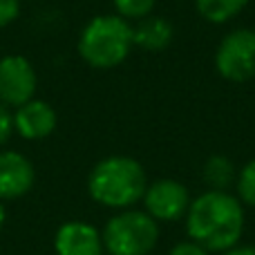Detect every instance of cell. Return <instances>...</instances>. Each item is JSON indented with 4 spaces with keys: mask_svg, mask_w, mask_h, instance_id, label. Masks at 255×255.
<instances>
[{
    "mask_svg": "<svg viewBox=\"0 0 255 255\" xmlns=\"http://www.w3.org/2000/svg\"><path fill=\"white\" fill-rule=\"evenodd\" d=\"M186 233L208 253L238 247L244 235V204L229 190L197 195L186 213Z\"/></svg>",
    "mask_w": 255,
    "mask_h": 255,
    "instance_id": "1",
    "label": "cell"
},
{
    "mask_svg": "<svg viewBox=\"0 0 255 255\" xmlns=\"http://www.w3.org/2000/svg\"><path fill=\"white\" fill-rule=\"evenodd\" d=\"M148 188V175L136 159L112 154L94 163L88 175V193L97 204L112 211L134 208Z\"/></svg>",
    "mask_w": 255,
    "mask_h": 255,
    "instance_id": "2",
    "label": "cell"
},
{
    "mask_svg": "<svg viewBox=\"0 0 255 255\" xmlns=\"http://www.w3.org/2000/svg\"><path fill=\"white\" fill-rule=\"evenodd\" d=\"M134 47L130 20L117 13L94 16L79 34V56L94 70H115Z\"/></svg>",
    "mask_w": 255,
    "mask_h": 255,
    "instance_id": "3",
    "label": "cell"
},
{
    "mask_svg": "<svg viewBox=\"0 0 255 255\" xmlns=\"http://www.w3.org/2000/svg\"><path fill=\"white\" fill-rule=\"evenodd\" d=\"M101 238L108 255H150L159 242V222L145 211L126 208L106 222Z\"/></svg>",
    "mask_w": 255,
    "mask_h": 255,
    "instance_id": "4",
    "label": "cell"
},
{
    "mask_svg": "<svg viewBox=\"0 0 255 255\" xmlns=\"http://www.w3.org/2000/svg\"><path fill=\"white\" fill-rule=\"evenodd\" d=\"M215 70L231 83H244L255 76V29L240 27L222 38L215 52Z\"/></svg>",
    "mask_w": 255,
    "mask_h": 255,
    "instance_id": "5",
    "label": "cell"
},
{
    "mask_svg": "<svg viewBox=\"0 0 255 255\" xmlns=\"http://www.w3.org/2000/svg\"><path fill=\"white\" fill-rule=\"evenodd\" d=\"M38 88V74L34 63L22 54H7L0 58V103L18 108L31 101Z\"/></svg>",
    "mask_w": 255,
    "mask_h": 255,
    "instance_id": "6",
    "label": "cell"
},
{
    "mask_svg": "<svg viewBox=\"0 0 255 255\" xmlns=\"http://www.w3.org/2000/svg\"><path fill=\"white\" fill-rule=\"evenodd\" d=\"M141 202H143V211L154 222H179L186 217L193 199L181 181L163 177L148 184Z\"/></svg>",
    "mask_w": 255,
    "mask_h": 255,
    "instance_id": "7",
    "label": "cell"
},
{
    "mask_svg": "<svg viewBox=\"0 0 255 255\" xmlns=\"http://www.w3.org/2000/svg\"><path fill=\"white\" fill-rule=\"evenodd\" d=\"M13 132L27 141L47 139L58 126V115L47 101L43 99H31L22 106L13 108Z\"/></svg>",
    "mask_w": 255,
    "mask_h": 255,
    "instance_id": "8",
    "label": "cell"
},
{
    "mask_svg": "<svg viewBox=\"0 0 255 255\" xmlns=\"http://www.w3.org/2000/svg\"><path fill=\"white\" fill-rule=\"evenodd\" d=\"M34 163L18 150H0V202L18 199L34 188Z\"/></svg>",
    "mask_w": 255,
    "mask_h": 255,
    "instance_id": "9",
    "label": "cell"
},
{
    "mask_svg": "<svg viewBox=\"0 0 255 255\" xmlns=\"http://www.w3.org/2000/svg\"><path fill=\"white\" fill-rule=\"evenodd\" d=\"M56 255H103V238L97 226L81 220H70L58 226L54 235Z\"/></svg>",
    "mask_w": 255,
    "mask_h": 255,
    "instance_id": "10",
    "label": "cell"
},
{
    "mask_svg": "<svg viewBox=\"0 0 255 255\" xmlns=\"http://www.w3.org/2000/svg\"><path fill=\"white\" fill-rule=\"evenodd\" d=\"M134 45L145 52H163L172 43V25L161 16H145L139 20V25L132 27Z\"/></svg>",
    "mask_w": 255,
    "mask_h": 255,
    "instance_id": "11",
    "label": "cell"
},
{
    "mask_svg": "<svg viewBox=\"0 0 255 255\" xmlns=\"http://www.w3.org/2000/svg\"><path fill=\"white\" fill-rule=\"evenodd\" d=\"M202 175L208 184V190H229L238 179L233 161L224 154H211L204 163Z\"/></svg>",
    "mask_w": 255,
    "mask_h": 255,
    "instance_id": "12",
    "label": "cell"
},
{
    "mask_svg": "<svg viewBox=\"0 0 255 255\" xmlns=\"http://www.w3.org/2000/svg\"><path fill=\"white\" fill-rule=\"evenodd\" d=\"M249 4V0H195V9L204 20L213 25L229 22Z\"/></svg>",
    "mask_w": 255,
    "mask_h": 255,
    "instance_id": "13",
    "label": "cell"
},
{
    "mask_svg": "<svg viewBox=\"0 0 255 255\" xmlns=\"http://www.w3.org/2000/svg\"><path fill=\"white\" fill-rule=\"evenodd\" d=\"M235 190L238 195L235 197L244 204V206L255 208V159H251L249 163H244L238 172V179H235Z\"/></svg>",
    "mask_w": 255,
    "mask_h": 255,
    "instance_id": "14",
    "label": "cell"
},
{
    "mask_svg": "<svg viewBox=\"0 0 255 255\" xmlns=\"http://www.w3.org/2000/svg\"><path fill=\"white\" fill-rule=\"evenodd\" d=\"M112 4H115L117 16L126 20H141L152 13L157 0H112Z\"/></svg>",
    "mask_w": 255,
    "mask_h": 255,
    "instance_id": "15",
    "label": "cell"
},
{
    "mask_svg": "<svg viewBox=\"0 0 255 255\" xmlns=\"http://www.w3.org/2000/svg\"><path fill=\"white\" fill-rule=\"evenodd\" d=\"M20 16V0H0V29L16 22Z\"/></svg>",
    "mask_w": 255,
    "mask_h": 255,
    "instance_id": "16",
    "label": "cell"
},
{
    "mask_svg": "<svg viewBox=\"0 0 255 255\" xmlns=\"http://www.w3.org/2000/svg\"><path fill=\"white\" fill-rule=\"evenodd\" d=\"M13 134V115H11V108L2 106L0 103V148L11 139Z\"/></svg>",
    "mask_w": 255,
    "mask_h": 255,
    "instance_id": "17",
    "label": "cell"
},
{
    "mask_svg": "<svg viewBox=\"0 0 255 255\" xmlns=\"http://www.w3.org/2000/svg\"><path fill=\"white\" fill-rule=\"evenodd\" d=\"M168 255H211V253L204 247H199L197 242H193V240H184V242H177Z\"/></svg>",
    "mask_w": 255,
    "mask_h": 255,
    "instance_id": "18",
    "label": "cell"
},
{
    "mask_svg": "<svg viewBox=\"0 0 255 255\" xmlns=\"http://www.w3.org/2000/svg\"><path fill=\"white\" fill-rule=\"evenodd\" d=\"M220 255H255V247L253 244H238V247L229 249V251H224Z\"/></svg>",
    "mask_w": 255,
    "mask_h": 255,
    "instance_id": "19",
    "label": "cell"
},
{
    "mask_svg": "<svg viewBox=\"0 0 255 255\" xmlns=\"http://www.w3.org/2000/svg\"><path fill=\"white\" fill-rule=\"evenodd\" d=\"M4 220H7V211H4L2 202H0V231H2V226H4Z\"/></svg>",
    "mask_w": 255,
    "mask_h": 255,
    "instance_id": "20",
    "label": "cell"
}]
</instances>
